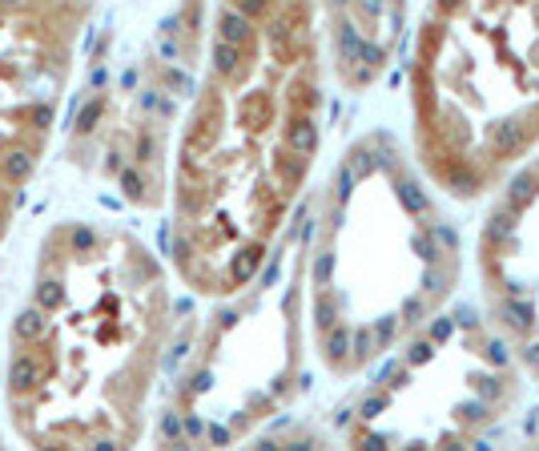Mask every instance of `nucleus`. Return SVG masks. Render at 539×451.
<instances>
[{"instance_id":"1","label":"nucleus","mask_w":539,"mask_h":451,"mask_svg":"<svg viewBox=\"0 0 539 451\" xmlns=\"http://www.w3.org/2000/svg\"><path fill=\"white\" fill-rule=\"evenodd\" d=\"M286 141H290V150H294V153L310 157L314 145H318V133H314V121H310V117H298V121H290Z\"/></svg>"},{"instance_id":"2","label":"nucleus","mask_w":539,"mask_h":451,"mask_svg":"<svg viewBox=\"0 0 539 451\" xmlns=\"http://www.w3.org/2000/svg\"><path fill=\"white\" fill-rule=\"evenodd\" d=\"M217 28H222V40H229V45L250 40V16H242L238 9H226L222 21H217Z\"/></svg>"},{"instance_id":"3","label":"nucleus","mask_w":539,"mask_h":451,"mask_svg":"<svg viewBox=\"0 0 539 451\" xmlns=\"http://www.w3.org/2000/svg\"><path fill=\"white\" fill-rule=\"evenodd\" d=\"M33 383H37V363H33L28 355L13 359V367H8V387H13L16 395H25V391H33Z\"/></svg>"},{"instance_id":"4","label":"nucleus","mask_w":539,"mask_h":451,"mask_svg":"<svg viewBox=\"0 0 539 451\" xmlns=\"http://www.w3.org/2000/svg\"><path fill=\"white\" fill-rule=\"evenodd\" d=\"M13 330H16V338H25V343H28V338H40V335H45V311H40V306L21 311V314H16Z\"/></svg>"},{"instance_id":"5","label":"nucleus","mask_w":539,"mask_h":451,"mask_svg":"<svg viewBox=\"0 0 539 451\" xmlns=\"http://www.w3.org/2000/svg\"><path fill=\"white\" fill-rule=\"evenodd\" d=\"M33 165H37V157L28 150H13L4 157V174H8V182H25V177L33 174Z\"/></svg>"},{"instance_id":"6","label":"nucleus","mask_w":539,"mask_h":451,"mask_svg":"<svg viewBox=\"0 0 539 451\" xmlns=\"http://www.w3.org/2000/svg\"><path fill=\"white\" fill-rule=\"evenodd\" d=\"M213 69H217V73H234V69H238V45H229V40L217 37V45H213Z\"/></svg>"},{"instance_id":"7","label":"nucleus","mask_w":539,"mask_h":451,"mask_svg":"<svg viewBox=\"0 0 539 451\" xmlns=\"http://www.w3.org/2000/svg\"><path fill=\"white\" fill-rule=\"evenodd\" d=\"M61 302H64L61 282H57V278H45V282H40V290H37V306H40V311H57Z\"/></svg>"},{"instance_id":"8","label":"nucleus","mask_w":539,"mask_h":451,"mask_svg":"<svg viewBox=\"0 0 539 451\" xmlns=\"http://www.w3.org/2000/svg\"><path fill=\"white\" fill-rule=\"evenodd\" d=\"M101 109H105V105H101V97L97 101H89L85 109H81V117H76V133H81V138H89V133H93V129H97V121H101Z\"/></svg>"},{"instance_id":"9","label":"nucleus","mask_w":539,"mask_h":451,"mask_svg":"<svg viewBox=\"0 0 539 451\" xmlns=\"http://www.w3.org/2000/svg\"><path fill=\"white\" fill-rule=\"evenodd\" d=\"M229 4H234L242 16H250V21H254V16H266V13H270V0H229Z\"/></svg>"},{"instance_id":"10","label":"nucleus","mask_w":539,"mask_h":451,"mask_svg":"<svg viewBox=\"0 0 539 451\" xmlns=\"http://www.w3.org/2000/svg\"><path fill=\"white\" fill-rule=\"evenodd\" d=\"M121 189H125L129 198H141L145 194V182H141L137 169H121Z\"/></svg>"},{"instance_id":"11","label":"nucleus","mask_w":539,"mask_h":451,"mask_svg":"<svg viewBox=\"0 0 539 451\" xmlns=\"http://www.w3.org/2000/svg\"><path fill=\"white\" fill-rule=\"evenodd\" d=\"M97 246V234L89 230V226H76L73 230V250H93Z\"/></svg>"},{"instance_id":"12","label":"nucleus","mask_w":539,"mask_h":451,"mask_svg":"<svg viewBox=\"0 0 539 451\" xmlns=\"http://www.w3.org/2000/svg\"><path fill=\"white\" fill-rule=\"evenodd\" d=\"M399 194H402V201H407V210H414V213L426 210V198L419 194V186H402Z\"/></svg>"},{"instance_id":"13","label":"nucleus","mask_w":539,"mask_h":451,"mask_svg":"<svg viewBox=\"0 0 539 451\" xmlns=\"http://www.w3.org/2000/svg\"><path fill=\"white\" fill-rule=\"evenodd\" d=\"M153 153H157L153 133H141V138H137V153H133V157H137V162H153Z\"/></svg>"},{"instance_id":"14","label":"nucleus","mask_w":539,"mask_h":451,"mask_svg":"<svg viewBox=\"0 0 539 451\" xmlns=\"http://www.w3.org/2000/svg\"><path fill=\"white\" fill-rule=\"evenodd\" d=\"M342 351H346V330H334V335H330V343H327V355H330V363H334V359H339Z\"/></svg>"},{"instance_id":"15","label":"nucleus","mask_w":539,"mask_h":451,"mask_svg":"<svg viewBox=\"0 0 539 451\" xmlns=\"http://www.w3.org/2000/svg\"><path fill=\"white\" fill-rule=\"evenodd\" d=\"M33 121H37V129H49V121H52V105H45V101H40L37 109H33Z\"/></svg>"},{"instance_id":"16","label":"nucleus","mask_w":539,"mask_h":451,"mask_svg":"<svg viewBox=\"0 0 539 451\" xmlns=\"http://www.w3.org/2000/svg\"><path fill=\"white\" fill-rule=\"evenodd\" d=\"M161 435H165V439H177V435H181V423H177V415H161Z\"/></svg>"},{"instance_id":"17","label":"nucleus","mask_w":539,"mask_h":451,"mask_svg":"<svg viewBox=\"0 0 539 451\" xmlns=\"http://www.w3.org/2000/svg\"><path fill=\"white\" fill-rule=\"evenodd\" d=\"M105 81H109V73H105V69L97 65V69L89 73V85H93V89H105Z\"/></svg>"},{"instance_id":"18","label":"nucleus","mask_w":539,"mask_h":451,"mask_svg":"<svg viewBox=\"0 0 539 451\" xmlns=\"http://www.w3.org/2000/svg\"><path fill=\"white\" fill-rule=\"evenodd\" d=\"M186 435H193V439L201 435V419H198V415H189V419H186Z\"/></svg>"},{"instance_id":"19","label":"nucleus","mask_w":539,"mask_h":451,"mask_svg":"<svg viewBox=\"0 0 539 451\" xmlns=\"http://www.w3.org/2000/svg\"><path fill=\"white\" fill-rule=\"evenodd\" d=\"M161 57H169V61H177V45H174V40H161Z\"/></svg>"},{"instance_id":"20","label":"nucleus","mask_w":539,"mask_h":451,"mask_svg":"<svg viewBox=\"0 0 539 451\" xmlns=\"http://www.w3.org/2000/svg\"><path fill=\"white\" fill-rule=\"evenodd\" d=\"M407 323H419V302H407Z\"/></svg>"},{"instance_id":"21","label":"nucleus","mask_w":539,"mask_h":451,"mask_svg":"<svg viewBox=\"0 0 539 451\" xmlns=\"http://www.w3.org/2000/svg\"><path fill=\"white\" fill-rule=\"evenodd\" d=\"M527 363H539V343L531 347V351H527Z\"/></svg>"},{"instance_id":"22","label":"nucleus","mask_w":539,"mask_h":451,"mask_svg":"<svg viewBox=\"0 0 539 451\" xmlns=\"http://www.w3.org/2000/svg\"><path fill=\"white\" fill-rule=\"evenodd\" d=\"M0 4H4V9H21V4H25V0H0Z\"/></svg>"},{"instance_id":"23","label":"nucleus","mask_w":539,"mask_h":451,"mask_svg":"<svg viewBox=\"0 0 539 451\" xmlns=\"http://www.w3.org/2000/svg\"><path fill=\"white\" fill-rule=\"evenodd\" d=\"M0 234H4V213H0Z\"/></svg>"}]
</instances>
